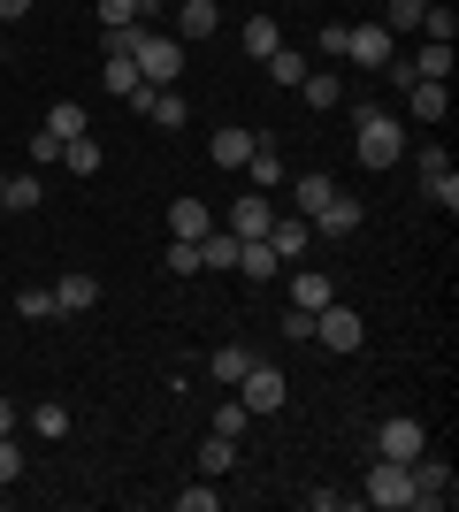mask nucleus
I'll use <instances>...</instances> for the list:
<instances>
[{"mask_svg": "<svg viewBox=\"0 0 459 512\" xmlns=\"http://www.w3.org/2000/svg\"><path fill=\"white\" fill-rule=\"evenodd\" d=\"M222 490H207V482H192V490H176V512H215Z\"/></svg>", "mask_w": 459, "mask_h": 512, "instance_id": "ea45409f", "label": "nucleus"}, {"mask_svg": "<svg viewBox=\"0 0 459 512\" xmlns=\"http://www.w3.org/2000/svg\"><path fill=\"white\" fill-rule=\"evenodd\" d=\"M31 16V0H0V23H23Z\"/></svg>", "mask_w": 459, "mask_h": 512, "instance_id": "49530a36", "label": "nucleus"}, {"mask_svg": "<svg viewBox=\"0 0 459 512\" xmlns=\"http://www.w3.org/2000/svg\"><path fill=\"white\" fill-rule=\"evenodd\" d=\"M207 230H215V214H207V199H192V192H184V199H169V237H192V245H199Z\"/></svg>", "mask_w": 459, "mask_h": 512, "instance_id": "f3484780", "label": "nucleus"}, {"mask_svg": "<svg viewBox=\"0 0 459 512\" xmlns=\"http://www.w3.org/2000/svg\"><path fill=\"white\" fill-rule=\"evenodd\" d=\"M100 161H108V146H100L92 130H77V138H62V169H69V176H100Z\"/></svg>", "mask_w": 459, "mask_h": 512, "instance_id": "6ab92c4d", "label": "nucleus"}, {"mask_svg": "<svg viewBox=\"0 0 459 512\" xmlns=\"http://www.w3.org/2000/svg\"><path fill=\"white\" fill-rule=\"evenodd\" d=\"M31 428H39L46 444H62V436H69V406H54V398H46V406H31Z\"/></svg>", "mask_w": 459, "mask_h": 512, "instance_id": "72a5a7b5", "label": "nucleus"}, {"mask_svg": "<svg viewBox=\"0 0 459 512\" xmlns=\"http://www.w3.org/2000/svg\"><path fill=\"white\" fill-rule=\"evenodd\" d=\"M146 8H161V0H138V16H146Z\"/></svg>", "mask_w": 459, "mask_h": 512, "instance_id": "09e8293b", "label": "nucleus"}, {"mask_svg": "<svg viewBox=\"0 0 459 512\" xmlns=\"http://www.w3.org/2000/svg\"><path fill=\"white\" fill-rule=\"evenodd\" d=\"M276 46H284V31H276V16H253V23H245V54H253V62H268Z\"/></svg>", "mask_w": 459, "mask_h": 512, "instance_id": "c85d7f7f", "label": "nucleus"}, {"mask_svg": "<svg viewBox=\"0 0 459 512\" xmlns=\"http://www.w3.org/2000/svg\"><path fill=\"white\" fill-rule=\"evenodd\" d=\"M253 146H261V130H245V123H222L215 138H207L215 169H245V161H253Z\"/></svg>", "mask_w": 459, "mask_h": 512, "instance_id": "f8f14e48", "label": "nucleus"}, {"mask_svg": "<svg viewBox=\"0 0 459 512\" xmlns=\"http://www.w3.org/2000/svg\"><path fill=\"white\" fill-rule=\"evenodd\" d=\"M0 505H8V482H0Z\"/></svg>", "mask_w": 459, "mask_h": 512, "instance_id": "8fccbe9b", "label": "nucleus"}, {"mask_svg": "<svg viewBox=\"0 0 459 512\" xmlns=\"http://www.w3.org/2000/svg\"><path fill=\"white\" fill-rule=\"evenodd\" d=\"M299 100L314 107V115H329V107L345 100V85H337V77H329V69H306V77H299Z\"/></svg>", "mask_w": 459, "mask_h": 512, "instance_id": "412c9836", "label": "nucleus"}, {"mask_svg": "<svg viewBox=\"0 0 459 512\" xmlns=\"http://www.w3.org/2000/svg\"><path fill=\"white\" fill-rule=\"evenodd\" d=\"M238 276H253V283H276V276H284V260L268 253V237H238Z\"/></svg>", "mask_w": 459, "mask_h": 512, "instance_id": "a211bd4d", "label": "nucleus"}, {"mask_svg": "<svg viewBox=\"0 0 459 512\" xmlns=\"http://www.w3.org/2000/svg\"><path fill=\"white\" fill-rule=\"evenodd\" d=\"M0 62H8V46H0Z\"/></svg>", "mask_w": 459, "mask_h": 512, "instance_id": "603ef678", "label": "nucleus"}, {"mask_svg": "<svg viewBox=\"0 0 459 512\" xmlns=\"http://www.w3.org/2000/svg\"><path fill=\"white\" fill-rule=\"evenodd\" d=\"M245 176H253L245 192H276V184H284V146H276L268 130H261V146H253V161H245Z\"/></svg>", "mask_w": 459, "mask_h": 512, "instance_id": "4468645a", "label": "nucleus"}, {"mask_svg": "<svg viewBox=\"0 0 459 512\" xmlns=\"http://www.w3.org/2000/svg\"><path fill=\"white\" fill-rule=\"evenodd\" d=\"M406 115H414V123H444V115H452V92L414 77V85H406Z\"/></svg>", "mask_w": 459, "mask_h": 512, "instance_id": "dca6fc26", "label": "nucleus"}, {"mask_svg": "<svg viewBox=\"0 0 459 512\" xmlns=\"http://www.w3.org/2000/svg\"><path fill=\"white\" fill-rule=\"evenodd\" d=\"M306 222H314V237H352V230H360V222H368V207H360V199H352L345 184H337V192H329L322 207L306 214Z\"/></svg>", "mask_w": 459, "mask_h": 512, "instance_id": "6e6552de", "label": "nucleus"}, {"mask_svg": "<svg viewBox=\"0 0 459 512\" xmlns=\"http://www.w3.org/2000/svg\"><path fill=\"white\" fill-rule=\"evenodd\" d=\"M360 505H368V512H414V474L398 467V459H375Z\"/></svg>", "mask_w": 459, "mask_h": 512, "instance_id": "f03ea898", "label": "nucleus"}, {"mask_svg": "<svg viewBox=\"0 0 459 512\" xmlns=\"http://www.w3.org/2000/svg\"><path fill=\"white\" fill-rule=\"evenodd\" d=\"M406 474H414V512H452L459 482H452V467H444V459H429V451H421Z\"/></svg>", "mask_w": 459, "mask_h": 512, "instance_id": "20e7f679", "label": "nucleus"}, {"mask_svg": "<svg viewBox=\"0 0 459 512\" xmlns=\"http://www.w3.org/2000/svg\"><path fill=\"white\" fill-rule=\"evenodd\" d=\"M284 337L291 344H314V314H306V306H291V314H284Z\"/></svg>", "mask_w": 459, "mask_h": 512, "instance_id": "79ce46f5", "label": "nucleus"}, {"mask_svg": "<svg viewBox=\"0 0 459 512\" xmlns=\"http://www.w3.org/2000/svg\"><path fill=\"white\" fill-rule=\"evenodd\" d=\"M391 54H398V31H383V23H352L345 62H360V69H383Z\"/></svg>", "mask_w": 459, "mask_h": 512, "instance_id": "9d476101", "label": "nucleus"}, {"mask_svg": "<svg viewBox=\"0 0 459 512\" xmlns=\"http://www.w3.org/2000/svg\"><path fill=\"white\" fill-rule=\"evenodd\" d=\"M31 169H62V138H54V130H31Z\"/></svg>", "mask_w": 459, "mask_h": 512, "instance_id": "f704fd0d", "label": "nucleus"}, {"mask_svg": "<svg viewBox=\"0 0 459 512\" xmlns=\"http://www.w3.org/2000/svg\"><path fill=\"white\" fill-rule=\"evenodd\" d=\"M0 192H8V169H0Z\"/></svg>", "mask_w": 459, "mask_h": 512, "instance_id": "3c124183", "label": "nucleus"}, {"mask_svg": "<svg viewBox=\"0 0 459 512\" xmlns=\"http://www.w3.org/2000/svg\"><path fill=\"white\" fill-rule=\"evenodd\" d=\"M421 31H429L437 46H452L459 39V16H452V8H421Z\"/></svg>", "mask_w": 459, "mask_h": 512, "instance_id": "58836bf2", "label": "nucleus"}, {"mask_svg": "<svg viewBox=\"0 0 459 512\" xmlns=\"http://www.w3.org/2000/svg\"><path fill=\"white\" fill-rule=\"evenodd\" d=\"M329 299H337V291H329V276L299 260V276H291V306H306V314H314V306H329Z\"/></svg>", "mask_w": 459, "mask_h": 512, "instance_id": "4be33fe9", "label": "nucleus"}, {"mask_svg": "<svg viewBox=\"0 0 459 512\" xmlns=\"http://www.w3.org/2000/svg\"><path fill=\"white\" fill-rule=\"evenodd\" d=\"M245 367H253V352H245V344H222L215 360H207V375H215L222 390H238V383H245Z\"/></svg>", "mask_w": 459, "mask_h": 512, "instance_id": "5701e85b", "label": "nucleus"}, {"mask_svg": "<svg viewBox=\"0 0 459 512\" xmlns=\"http://www.w3.org/2000/svg\"><path fill=\"white\" fill-rule=\"evenodd\" d=\"M284 184H299V192H291V207H299V214H314V207H322L329 192H337V184H329L322 169H314V176H284Z\"/></svg>", "mask_w": 459, "mask_h": 512, "instance_id": "7c9ffc66", "label": "nucleus"}, {"mask_svg": "<svg viewBox=\"0 0 459 512\" xmlns=\"http://www.w3.org/2000/svg\"><path fill=\"white\" fill-rule=\"evenodd\" d=\"M85 123H92V115H85L77 100H54V107H46V123H39V130H54V138H77Z\"/></svg>", "mask_w": 459, "mask_h": 512, "instance_id": "c756f323", "label": "nucleus"}, {"mask_svg": "<svg viewBox=\"0 0 459 512\" xmlns=\"http://www.w3.org/2000/svg\"><path fill=\"white\" fill-rule=\"evenodd\" d=\"M268 77H276V85H284V92H299V77H306V54H291V46H276V54H268Z\"/></svg>", "mask_w": 459, "mask_h": 512, "instance_id": "2f4dec72", "label": "nucleus"}, {"mask_svg": "<svg viewBox=\"0 0 459 512\" xmlns=\"http://www.w3.org/2000/svg\"><path fill=\"white\" fill-rule=\"evenodd\" d=\"M16 314H23V321H54V283H31V291H16Z\"/></svg>", "mask_w": 459, "mask_h": 512, "instance_id": "473e14b6", "label": "nucleus"}, {"mask_svg": "<svg viewBox=\"0 0 459 512\" xmlns=\"http://www.w3.org/2000/svg\"><path fill=\"white\" fill-rule=\"evenodd\" d=\"M161 268H169V276H199V245H192V237H176L169 253H161Z\"/></svg>", "mask_w": 459, "mask_h": 512, "instance_id": "e433bc0d", "label": "nucleus"}, {"mask_svg": "<svg viewBox=\"0 0 459 512\" xmlns=\"http://www.w3.org/2000/svg\"><path fill=\"white\" fill-rule=\"evenodd\" d=\"M115 23H138V0H100V31H115Z\"/></svg>", "mask_w": 459, "mask_h": 512, "instance_id": "a19ab883", "label": "nucleus"}, {"mask_svg": "<svg viewBox=\"0 0 459 512\" xmlns=\"http://www.w3.org/2000/svg\"><path fill=\"white\" fill-rule=\"evenodd\" d=\"M421 8H429V0H391V8H383V31H421Z\"/></svg>", "mask_w": 459, "mask_h": 512, "instance_id": "4c0bfd02", "label": "nucleus"}, {"mask_svg": "<svg viewBox=\"0 0 459 512\" xmlns=\"http://www.w3.org/2000/svg\"><path fill=\"white\" fill-rule=\"evenodd\" d=\"M230 268H238V237L207 230V237H199V276H230Z\"/></svg>", "mask_w": 459, "mask_h": 512, "instance_id": "aec40b11", "label": "nucleus"}, {"mask_svg": "<svg viewBox=\"0 0 459 512\" xmlns=\"http://www.w3.org/2000/svg\"><path fill=\"white\" fill-rule=\"evenodd\" d=\"M207 428H215V436H230V444H238L245 428H253V413H245V398H238V390H230V398L215 406V421H207Z\"/></svg>", "mask_w": 459, "mask_h": 512, "instance_id": "cd10ccee", "label": "nucleus"}, {"mask_svg": "<svg viewBox=\"0 0 459 512\" xmlns=\"http://www.w3.org/2000/svg\"><path fill=\"white\" fill-rule=\"evenodd\" d=\"M39 199H46V176L31 169V176H8V192H0V207H8V214H31Z\"/></svg>", "mask_w": 459, "mask_h": 512, "instance_id": "393cba45", "label": "nucleus"}, {"mask_svg": "<svg viewBox=\"0 0 459 512\" xmlns=\"http://www.w3.org/2000/svg\"><path fill=\"white\" fill-rule=\"evenodd\" d=\"M414 169H421V176H437V169H452V153H444V146H421V153H414Z\"/></svg>", "mask_w": 459, "mask_h": 512, "instance_id": "a18cd8bd", "label": "nucleus"}, {"mask_svg": "<svg viewBox=\"0 0 459 512\" xmlns=\"http://www.w3.org/2000/svg\"><path fill=\"white\" fill-rule=\"evenodd\" d=\"M131 62H138V77H146V85H176V77H184V39H161V31H138Z\"/></svg>", "mask_w": 459, "mask_h": 512, "instance_id": "7ed1b4c3", "label": "nucleus"}, {"mask_svg": "<svg viewBox=\"0 0 459 512\" xmlns=\"http://www.w3.org/2000/svg\"><path fill=\"white\" fill-rule=\"evenodd\" d=\"M345 39H352V23H322V54L329 62H345Z\"/></svg>", "mask_w": 459, "mask_h": 512, "instance_id": "37998d69", "label": "nucleus"}, {"mask_svg": "<svg viewBox=\"0 0 459 512\" xmlns=\"http://www.w3.org/2000/svg\"><path fill=\"white\" fill-rule=\"evenodd\" d=\"M352 123H360V169H398L406 161V123L398 115H383V107H352Z\"/></svg>", "mask_w": 459, "mask_h": 512, "instance_id": "f257e3e1", "label": "nucleus"}, {"mask_svg": "<svg viewBox=\"0 0 459 512\" xmlns=\"http://www.w3.org/2000/svg\"><path fill=\"white\" fill-rule=\"evenodd\" d=\"M85 306H100V283H92L85 268L54 276V314H85Z\"/></svg>", "mask_w": 459, "mask_h": 512, "instance_id": "2eb2a0df", "label": "nucleus"}, {"mask_svg": "<svg viewBox=\"0 0 459 512\" xmlns=\"http://www.w3.org/2000/svg\"><path fill=\"white\" fill-rule=\"evenodd\" d=\"M238 398H245V413H253V421H261V413H284V398H291L284 367L253 360V367H245V383H238Z\"/></svg>", "mask_w": 459, "mask_h": 512, "instance_id": "39448f33", "label": "nucleus"}, {"mask_svg": "<svg viewBox=\"0 0 459 512\" xmlns=\"http://www.w3.org/2000/svg\"><path fill=\"white\" fill-rule=\"evenodd\" d=\"M0 436H16V406L8 398H0Z\"/></svg>", "mask_w": 459, "mask_h": 512, "instance_id": "de8ad7c7", "label": "nucleus"}, {"mask_svg": "<svg viewBox=\"0 0 459 512\" xmlns=\"http://www.w3.org/2000/svg\"><path fill=\"white\" fill-rule=\"evenodd\" d=\"M406 69H414V77H429V85H444V77H452V46H421V54H406Z\"/></svg>", "mask_w": 459, "mask_h": 512, "instance_id": "bb28decb", "label": "nucleus"}, {"mask_svg": "<svg viewBox=\"0 0 459 512\" xmlns=\"http://www.w3.org/2000/svg\"><path fill=\"white\" fill-rule=\"evenodd\" d=\"M268 253L284 260V268H299V260L314 253V222H306V214H276V222H268Z\"/></svg>", "mask_w": 459, "mask_h": 512, "instance_id": "1a4fd4ad", "label": "nucleus"}, {"mask_svg": "<svg viewBox=\"0 0 459 512\" xmlns=\"http://www.w3.org/2000/svg\"><path fill=\"white\" fill-rule=\"evenodd\" d=\"M230 467H238V444H230V436H215V428H207V444H199V474L215 482V474H230Z\"/></svg>", "mask_w": 459, "mask_h": 512, "instance_id": "a878e982", "label": "nucleus"}, {"mask_svg": "<svg viewBox=\"0 0 459 512\" xmlns=\"http://www.w3.org/2000/svg\"><path fill=\"white\" fill-rule=\"evenodd\" d=\"M23 474V451H16V436H0V482H16Z\"/></svg>", "mask_w": 459, "mask_h": 512, "instance_id": "c03bdc74", "label": "nucleus"}, {"mask_svg": "<svg viewBox=\"0 0 459 512\" xmlns=\"http://www.w3.org/2000/svg\"><path fill=\"white\" fill-rule=\"evenodd\" d=\"M421 451H429V428H421V421H406V413L375 428V459H398V467H414Z\"/></svg>", "mask_w": 459, "mask_h": 512, "instance_id": "0eeeda50", "label": "nucleus"}, {"mask_svg": "<svg viewBox=\"0 0 459 512\" xmlns=\"http://www.w3.org/2000/svg\"><path fill=\"white\" fill-rule=\"evenodd\" d=\"M100 85H108L115 100H131V92L146 85V77H138V62H131V54H108V62H100Z\"/></svg>", "mask_w": 459, "mask_h": 512, "instance_id": "b1692460", "label": "nucleus"}, {"mask_svg": "<svg viewBox=\"0 0 459 512\" xmlns=\"http://www.w3.org/2000/svg\"><path fill=\"white\" fill-rule=\"evenodd\" d=\"M268 222H276L268 192H238V199H230V222H222V230H230V237H268Z\"/></svg>", "mask_w": 459, "mask_h": 512, "instance_id": "9b49d317", "label": "nucleus"}, {"mask_svg": "<svg viewBox=\"0 0 459 512\" xmlns=\"http://www.w3.org/2000/svg\"><path fill=\"white\" fill-rule=\"evenodd\" d=\"M314 344H329V352H360V344H368V321L329 299V306H314Z\"/></svg>", "mask_w": 459, "mask_h": 512, "instance_id": "423d86ee", "label": "nucleus"}, {"mask_svg": "<svg viewBox=\"0 0 459 512\" xmlns=\"http://www.w3.org/2000/svg\"><path fill=\"white\" fill-rule=\"evenodd\" d=\"M222 31V8L215 0H176V39L192 46V39H215Z\"/></svg>", "mask_w": 459, "mask_h": 512, "instance_id": "ddd939ff", "label": "nucleus"}, {"mask_svg": "<svg viewBox=\"0 0 459 512\" xmlns=\"http://www.w3.org/2000/svg\"><path fill=\"white\" fill-rule=\"evenodd\" d=\"M429 184V199H437L444 214H459V169H437V176H421Z\"/></svg>", "mask_w": 459, "mask_h": 512, "instance_id": "c9c22d12", "label": "nucleus"}]
</instances>
